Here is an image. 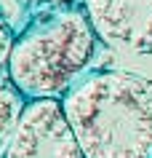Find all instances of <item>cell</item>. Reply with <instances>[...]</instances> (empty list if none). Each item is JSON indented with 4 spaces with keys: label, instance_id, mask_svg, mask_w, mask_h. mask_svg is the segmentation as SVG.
<instances>
[{
    "label": "cell",
    "instance_id": "6da1fadb",
    "mask_svg": "<svg viewBox=\"0 0 152 158\" xmlns=\"http://www.w3.org/2000/svg\"><path fill=\"white\" fill-rule=\"evenodd\" d=\"M83 158H152V81L93 70L61 99Z\"/></svg>",
    "mask_w": 152,
    "mask_h": 158
},
{
    "label": "cell",
    "instance_id": "7a4b0ae2",
    "mask_svg": "<svg viewBox=\"0 0 152 158\" xmlns=\"http://www.w3.org/2000/svg\"><path fill=\"white\" fill-rule=\"evenodd\" d=\"M99 35L83 6H51L16 35L6 73L27 102L64 99L88 75Z\"/></svg>",
    "mask_w": 152,
    "mask_h": 158
},
{
    "label": "cell",
    "instance_id": "3957f363",
    "mask_svg": "<svg viewBox=\"0 0 152 158\" xmlns=\"http://www.w3.org/2000/svg\"><path fill=\"white\" fill-rule=\"evenodd\" d=\"M6 158H83L61 99L27 102Z\"/></svg>",
    "mask_w": 152,
    "mask_h": 158
},
{
    "label": "cell",
    "instance_id": "277c9868",
    "mask_svg": "<svg viewBox=\"0 0 152 158\" xmlns=\"http://www.w3.org/2000/svg\"><path fill=\"white\" fill-rule=\"evenodd\" d=\"M83 8L107 46L152 54V0H83Z\"/></svg>",
    "mask_w": 152,
    "mask_h": 158
},
{
    "label": "cell",
    "instance_id": "5b68a950",
    "mask_svg": "<svg viewBox=\"0 0 152 158\" xmlns=\"http://www.w3.org/2000/svg\"><path fill=\"white\" fill-rule=\"evenodd\" d=\"M24 107H27L24 94L14 86L8 73L0 70V158H6V150L16 134V126L21 121Z\"/></svg>",
    "mask_w": 152,
    "mask_h": 158
},
{
    "label": "cell",
    "instance_id": "8992f818",
    "mask_svg": "<svg viewBox=\"0 0 152 158\" xmlns=\"http://www.w3.org/2000/svg\"><path fill=\"white\" fill-rule=\"evenodd\" d=\"M14 40H16V35H14V30H11L8 19H6V14H3V8H0V67L8 64V56H11V48H14Z\"/></svg>",
    "mask_w": 152,
    "mask_h": 158
},
{
    "label": "cell",
    "instance_id": "52a82bcc",
    "mask_svg": "<svg viewBox=\"0 0 152 158\" xmlns=\"http://www.w3.org/2000/svg\"><path fill=\"white\" fill-rule=\"evenodd\" d=\"M48 6H75L77 0H45Z\"/></svg>",
    "mask_w": 152,
    "mask_h": 158
}]
</instances>
